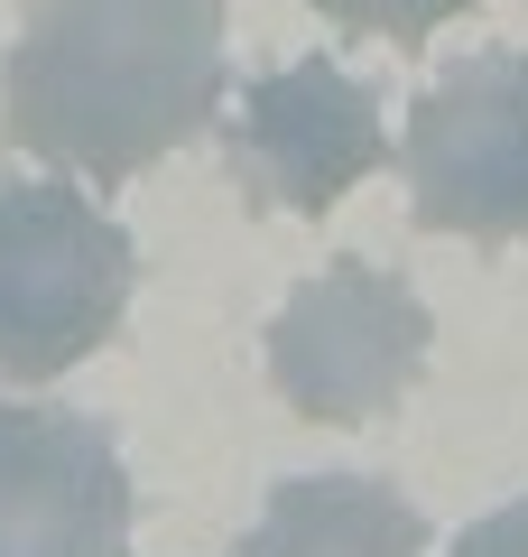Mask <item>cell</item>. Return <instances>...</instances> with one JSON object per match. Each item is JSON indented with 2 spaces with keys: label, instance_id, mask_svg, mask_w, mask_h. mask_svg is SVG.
Instances as JSON below:
<instances>
[{
  "label": "cell",
  "instance_id": "9",
  "mask_svg": "<svg viewBox=\"0 0 528 557\" xmlns=\"http://www.w3.org/2000/svg\"><path fill=\"white\" fill-rule=\"evenodd\" d=\"M454 557H528V502H501V511H482L464 539H454Z\"/></svg>",
  "mask_w": 528,
  "mask_h": 557
},
{
  "label": "cell",
  "instance_id": "6",
  "mask_svg": "<svg viewBox=\"0 0 528 557\" xmlns=\"http://www.w3.org/2000/svg\"><path fill=\"white\" fill-rule=\"evenodd\" d=\"M0 557H130V465L56 399H0Z\"/></svg>",
  "mask_w": 528,
  "mask_h": 557
},
{
  "label": "cell",
  "instance_id": "3",
  "mask_svg": "<svg viewBox=\"0 0 528 557\" xmlns=\"http://www.w3.org/2000/svg\"><path fill=\"white\" fill-rule=\"evenodd\" d=\"M436 317L399 270L334 260L269 317V391L315 428H372L427 372Z\"/></svg>",
  "mask_w": 528,
  "mask_h": 557
},
{
  "label": "cell",
  "instance_id": "8",
  "mask_svg": "<svg viewBox=\"0 0 528 557\" xmlns=\"http://www.w3.org/2000/svg\"><path fill=\"white\" fill-rule=\"evenodd\" d=\"M306 10H325L334 28H362V38H390V47H427L473 0H306Z\"/></svg>",
  "mask_w": 528,
  "mask_h": 557
},
{
  "label": "cell",
  "instance_id": "2",
  "mask_svg": "<svg viewBox=\"0 0 528 557\" xmlns=\"http://www.w3.org/2000/svg\"><path fill=\"white\" fill-rule=\"evenodd\" d=\"M139 251L75 177H0V372L56 381L121 335Z\"/></svg>",
  "mask_w": 528,
  "mask_h": 557
},
{
  "label": "cell",
  "instance_id": "4",
  "mask_svg": "<svg viewBox=\"0 0 528 557\" xmlns=\"http://www.w3.org/2000/svg\"><path fill=\"white\" fill-rule=\"evenodd\" d=\"M390 159L408 168V205L427 233L528 242V57L491 47L445 65V84L417 94Z\"/></svg>",
  "mask_w": 528,
  "mask_h": 557
},
{
  "label": "cell",
  "instance_id": "5",
  "mask_svg": "<svg viewBox=\"0 0 528 557\" xmlns=\"http://www.w3.org/2000/svg\"><path fill=\"white\" fill-rule=\"evenodd\" d=\"M223 149H232L241 205L315 223L390 159V131H380V94L343 57H297L241 84Z\"/></svg>",
  "mask_w": 528,
  "mask_h": 557
},
{
  "label": "cell",
  "instance_id": "1",
  "mask_svg": "<svg viewBox=\"0 0 528 557\" xmlns=\"http://www.w3.org/2000/svg\"><path fill=\"white\" fill-rule=\"evenodd\" d=\"M223 0H38L0 75L10 149L130 186L223 112Z\"/></svg>",
  "mask_w": 528,
  "mask_h": 557
},
{
  "label": "cell",
  "instance_id": "7",
  "mask_svg": "<svg viewBox=\"0 0 528 557\" xmlns=\"http://www.w3.org/2000/svg\"><path fill=\"white\" fill-rule=\"evenodd\" d=\"M241 557H427V520L380 474H297L251 520Z\"/></svg>",
  "mask_w": 528,
  "mask_h": 557
}]
</instances>
